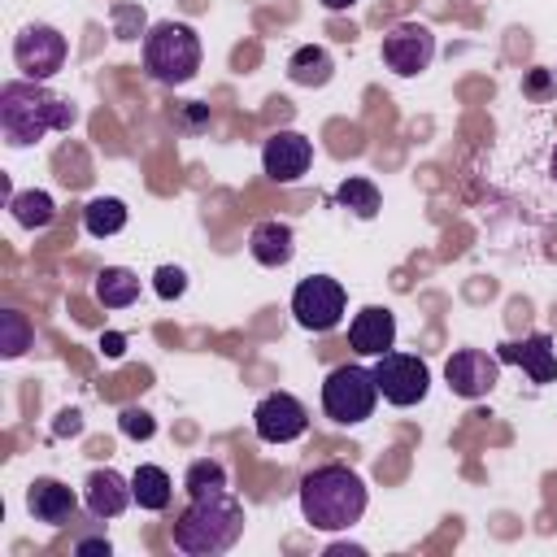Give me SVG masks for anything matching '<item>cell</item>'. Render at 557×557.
<instances>
[{
  "mask_svg": "<svg viewBox=\"0 0 557 557\" xmlns=\"http://www.w3.org/2000/svg\"><path fill=\"white\" fill-rule=\"evenodd\" d=\"M331 74H335V61H331V52L322 44H300L292 52V61H287V78L296 87H326Z\"/></svg>",
  "mask_w": 557,
  "mask_h": 557,
  "instance_id": "18",
  "label": "cell"
},
{
  "mask_svg": "<svg viewBox=\"0 0 557 557\" xmlns=\"http://www.w3.org/2000/svg\"><path fill=\"white\" fill-rule=\"evenodd\" d=\"M26 348H30V322H26V313L4 309L0 313V352L4 357H22Z\"/></svg>",
  "mask_w": 557,
  "mask_h": 557,
  "instance_id": "25",
  "label": "cell"
},
{
  "mask_svg": "<svg viewBox=\"0 0 557 557\" xmlns=\"http://www.w3.org/2000/svg\"><path fill=\"white\" fill-rule=\"evenodd\" d=\"M344 305H348L344 283L331 278V274L300 278L296 292H292V318H296L305 331H331V326H339Z\"/></svg>",
  "mask_w": 557,
  "mask_h": 557,
  "instance_id": "7",
  "label": "cell"
},
{
  "mask_svg": "<svg viewBox=\"0 0 557 557\" xmlns=\"http://www.w3.org/2000/svg\"><path fill=\"white\" fill-rule=\"evenodd\" d=\"M183 487H187V496H205V492L226 487V470H222V461H213V457L191 461L187 474H183Z\"/></svg>",
  "mask_w": 557,
  "mask_h": 557,
  "instance_id": "24",
  "label": "cell"
},
{
  "mask_svg": "<svg viewBox=\"0 0 557 557\" xmlns=\"http://www.w3.org/2000/svg\"><path fill=\"white\" fill-rule=\"evenodd\" d=\"M144 70L165 87L191 83L200 70V35L187 22H157L144 35Z\"/></svg>",
  "mask_w": 557,
  "mask_h": 557,
  "instance_id": "4",
  "label": "cell"
},
{
  "mask_svg": "<svg viewBox=\"0 0 557 557\" xmlns=\"http://www.w3.org/2000/svg\"><path fill=\"white\" fill-rule=\"evenodd\" d=\"M248 252H252V261H257V265L278 270V265H287V261L296 257V235H292V226H287V222H278V218L257 222V226H252V235H248Z\"/></svg>",
  "mask_w": 557,
  "mask_h": 557,
  "instance_id": "17",
  "label": "cell"
},
{
  "mask_svg": "<svg viewBox=\"0 0 557 557\" xmlns=\"http://www.w3.org/2000/svg\"><path fill=\"white\" fill-rule=\"evenodd\" d=\"M435 61V35L431 26L422 22H396L387 35H383V65L400 78H413L422 74L426 65Z\"/></svg>",
  "mask_w": 557,
  "mask_h": 557,
  "instance_id": "8",
  "label": "cell"
},
{
  "mask_svg": "<svg viewBox=\"0 0 557 557\" xmlns=\"http://www.w3.org/2000/svg\"><path fill=\"white\" fill-rule=\"evenodd\" d=\"M74 553H78V557H91V553H96V557H109V553H113V544L91 535V540H78V544H74Z\"/></svg>",
  "mask_w": 557,
  "mask_h": 557,
  "instance_id": "29",
  "label": "cell"
},
{
  "mask_svg": "<svg viewBox=\"0 0 557 557\" xmlns=\"http://www.w3.org/2000/svg\"><path fill=\"white\" fill-rule=\"evenodd\" d=\"M335 200L344 205V209H352L357 218H374L379 213V187L370 183V178H344L339 187H335Z\"/></svg>",
  "mask_w": 557,
  "mask_h": 557,
  "instance_id": "23",
  "label": "cell"
},
{
  "mask_svg": "<svg viewBox=\"0 0 557 557\" xmlns=\"http://www.w3.org/2000/svg\"><path fill=\"white\" fill-rule=\"evenodd\" d=\"M78 426H83V422H78V413H74V409H65V413H61V422H57V435H65V431H78Z\"/></svg>",
  "mask_w": 557,
  "mask_h": 557,
  "instance_id": "31",
  "label": "cell"
},
{
  "mask_svg": "<svg viewBox=\"0 0 557 557\" xmlns=\"http://www.w3.org/2000/svg\"><path fill=\"white\" fill-rule=\"evenodd\" d=\"M348 344H352V352H361V357H383V352L396 344V313L383 309V305L357 309L352 322H348Z\"/></svg>",
  "mask_w": 557,
  "mask_h": 557,
  "instance_id": "13",
  "label": "cell"
},
{
  "mask_svg": "<svg viewBox=\"0 0 557 557\" xmlns=\"http://www.w3.org/2000/svg\"><path fill=\"white\" fill-rule=\"evenodd\" d=\"M300 513L313 531H348L366 513V483L357 470L331 461L300 479Z\"/></svg>",
  "mask_w": 557,
  "mask_h": 557,
  "instance_id": "2",
  "label": "cell"
},
{
  "mask_svg": "<svg viewBox=\"0 0 557 557\" xmlns=\"http://www.w3.org/2000/svg\"><path fill=\"white\" fill-rule=\"evenodd\" d=\"M374 379H379V396L396 409H409V405L426 400V392H431V370L418 352L387 348L383 357H374Z\"/></svg>",
  "mask_w": 557,
  "mask_h": 557,
  "instance_id": "6",
  "label": "cell"
},
{
  "mask_svg": "<svg viewBox=\"0 0 557 557\" xmlns=\"http://www.w3.org/2000/svg\"><path fill=\"white\" fill-rule=\"evenodd\" d=\"M83 226H87V235L109 239V235H117V231L126 226V205H122L117 196H96V200H87V209H83Z\"/></svg>",
  "mask_w": 557,
  "mask_h": 557,
  "instance_id": "21",
  "label": "cell"
},
{
  "mask_svg": "<svg viewBox=\"0 0 557 557\" xmlns=\"http://www.w3.org/2000/svg\"><path fill=\"white\" fill-rule=\"evenodd\" d=\"M9 209H13V222L17 226H26V231H44L52 218H57V205H52V196L48 191H17V196H9Z\"/></svg>",
  "mask_w": 557,
  "mask_h": 557,
  "instance_id": "22",
  "label": "cell"
},
{
  "mask_svg": "<svg viewBox=\"0 0 557 557\" xmlns=\"http://www.w3.org/2000/svg\"><path fill=\"white\" fill-rule=\"evenodd\" d=\"M117 426H122V435H131V440H152V431H157V422H152V413H148V409H139V405H131V409H122V418H117Z\"/></svg>",
  "mask_w": 557,
  "mask_h": 557,
  "instance_id": "27",
  "label": "cell"
},
{
  "mask_svg": "<svg viewBox=\"0 0 557 557\" xmlns=\"http://www.w3.org/2000/svg\"><path fill=\"white\" fill-rule=\"evenodd\" d=\"M170 535H174V548L187 557H218L235 548V540L244 535V505L226 487L191 496V505L178 513Z\"/></svg>",
  "mask_w": 557,
  "mask_h": 557,
  "instance_id": "3",
  "label": "cell"
},
{
  "mask_svg": "<svg viewBox=\"0 0 557 557\" xmlns=\"http://www.w3.org/2000/svg\"><path fill=\"white\" fill-rule=\"evenodd\" d=\"M252 426H257V440H265V444H292L309 431V413L292 392H270L257 400Z\"/></svg>",
  "mask_w": 557,
  "mask_h": 557,
  "instance_id": "11",
  "label": "cell"
},
{
  "mask_svg": "<svg viewBox=\"0 0 557 557\" xmlns=\"http://www.w3.org/2000/svg\"><path fill=\"white\" fill-rule=\"evenodd\" d=\"M96 300L104 309H131L139 300V274H131L126 265H104L96 274Z\"/></svg>",
  "mask_w": 557,
  "mask_h": 557,
  "instance_id": "20",
  "label": "cell"
},
{
  "mask_svg": "<svg viewBox=\"0 0 557 557\" xmlns=\"http://www.w3.org/2000/svg\"><path fill=\"white\" fill-rule=\"evenodd\" d=\"M113 22H117V39H139V30H144V9H139V4H117V9H113Z\"/></svg>",
  "mask_w": 557,
  "mask_h": 557,
  "instance_id": "28",
  "label": "cell"
},
{
  "mask_svg": "<svg viewBox=\"0 0 557 557\" xmlns=\"http://www.w3.org/2000/svg\"><path fill=\"white\" fill-rule=\"evenodd\" d=\"M131 492H135V505H139V509L161 513V509L170 505V496H174V483H170V474H165L161 466L144 461V466H135V474H131Z\"/></svg>",
  "mask_w": 557,
  "mask_h": 557,
  "instance_id": "19",
  "label": "cell"
},
{
  "mask_svg": "<svg viewBox=\"0 0 557 557\" xmlns=\"http://www.w3.org/2000/svg\"><path fill=\"white\" fill-rule=\"evenodd\" d=\"M379 405V379H374V366H335L326 379H322V413L335 422V426H357L374 413Z\"/></svg>",
  "mask_w": 557,
  "mask_h": 557,
  "instance_id": "5",
  "label": "cell"
},
{
  "mask_svg": "<svg viewBox=\"0 0 557 557\" xmlns=\"http://www.w3.org/2000/svg\"><path fill=\"white\" fill-rule=\"evenodd\" d=\"M444 383L461 400H479L500 383V357H487L483 348H457L444 361Z\"/></svg>",
  "mask_w": 557,
  "mask_h": 557,
  "instance_id": "10",
  "label": "cell"
},
{
  "mask_svg": "<svg viewBox=\"0 0 557 557\" xmlns=\"http://www.w3.org/2000/svg\"><path fill=\"white\" fill-rule=\"evenodd\" d=\"M83 500H87V509H91L96 518H117V513L135 500V492H131V479H122L113 466H100V470L87 474Z\"/></svg>",
  "mask_w": 557,
  "mask_h": 557,
  "instance_id": "15",
  "label": "cell"
},
{
  "mask_svg": "<svg viewBox=\"0 0 557 557\" xmlns=\"http://www.w3.org/2000/svg\"><path fill=\"white\" fill-rule=\"evenodd\" d=\"M496 357L509 361V366H522L531 383H553L557 379V344L548 335H527V339L500 344Z\"/></svg>",
  "mask_w": 557,
  "mask_h": 557,
  "instance_id": "14",
  "label": "cell"
},
{
  "mask_svg": "<svg viewBox=\"0 0 557 557\" xmlns=\"http://www.w3.org/2000/svg\"><path fill=\"white\" fill-rule=\"evenodd\" d=\"M26 509H30V518H35V522L61 527V522H70V518H74L78 496H74V487H65L61 479H35V483L26 487Z\"/></svg>",
  "mask_w": 557,
  "mask_h": 557,
  "instance_id": "16",
  "label": "cell"
},
{
  "mask_svg": "<svg viewBox=\"0 0 557 557\" xmlns=\"http://www.w3.org/2000/svg\"><path fill=\"white\" fill-rule=\"evenodd\" d=\"M100 352H104V357H122V352H126V335H117V331L100 335Z\"/></svg>",
  "mask_w": 557,
  "mask_h": 557,
  "instance_id": "30",
  "label": "cell"
},
{
  "mask_svg": "<svg viewBox=\"0 0 557 557\" xmlns=\"http://www.w3.org/2000/svg\"><path fill=\"white\" fill-rule=\"evenodd\" d=\"M313 165V144L300 131H274L261 148V170L274 183H296Z\"/></svg>",
  "mask_w": 557,
  "mask_h": 557,
  "instance_id": "12",
  "label": "cell"
},
{
  "mask_svg": "<svg viewBox=\"0 0 557 557\" xmlns=\"http://www.w3.org/2000/svg\"><path fill=\"white\" fill-rule=\"evenodd\" d=\"M357 0H322V9H331V13H344V9H352Z\"/></svg>",
  "mask_w": 557,
  "mask_h": 557,
  "instance_id": "32",
  "label": "cell"
},
{
  "mask_svg": "<svg viewBox=\"0 0 557 557\" xmlns=\"http://www.w3.org/2000/svg\"><path fill=\"white\" fill-rule=\"evenodd\" d=\"M548 170H553V178H557V148H553V157H548Z\"/></svg>",
  "mask_w": 557,
  "mask_h": 557,
  "instance_id": "33",
  "label": "cell"
},
{
  "mask_svg": "<svg viewBox=\"0 0 557 557\" xmlns=\"http://www.w3.org/2000/svg\"><path fill=\"white\" fill-rule=\"evenodd\" d=\"M65 52H70V44L57 26H26L13 39V61H17L22 78H35V83L52 78L65 65Z\"/></svg>",
  "mask_w": 557,
  "mask_h": 557,
  "instance_id": "9",
  "label": "cell"
},
{
  "mask_svg": "<svg viewBox=\"0 0 557 557\" xmlns=\"http://www.w3.org/2000/svg\"><path fill=\"white\" fill-rule=\"evenodd\" d=\"M74 122L78 109L35 78H13L0 87V135L9 148H30L52 131H70Z\"/></svg>",
  "mask_w": 557,
  "mask_h": 557,
  "instance_id": "1",
  "label": "cell"
},
{
  "mask_svg": "<svg viewBox=\"0 0 557 557\" xmlns=\"http://www.w3.org/2000/svg\"><path fill=\"white\" fill-rule=\"evenodd\" d=\"M152 292H157L161 300H178V296L187 292V274H183L178 265H161V270L152 274Z\"/></svg>",
  "mask_w": 557,
  "mask_h": 557,
  "instance_id": "26",
  "label": "cell"
}]
</instances>
